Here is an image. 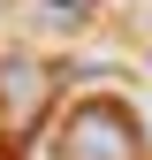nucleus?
Returning a JSON list of instances; mask_svg holds the SVG:
<instances>
[{
    "mask_svg": "<svg viewBox=\"0 0 152 160\" xmlns=\"http://www.w3.org/2000/svg\"><path fill=\"white\" fill-rule=\"evenodd\" d=\"M53 160H145V122L122 99H76L53 130Z\"/></svg>",
    "mask_w": 152,
    "mask_h": 160,
    "instance_id": "nucleus-1",
    "label": "nucleus"
},
{
    "mask_svg": "<svg viewBox=\"0 0 152 160\" xmlns=\"http://www.w3.org/2000/svg\"><path fill=\"white\" fill-rule=\"evenodd\" d=\"M46 92H53V76L38 69V61H23V53L0 61V114H8V122H38Z\"/></svg>",
    "mask_w": 152,
    "mask_h": 160,
    "instance_id": "nucleus-2",
    "label": "nucleus"
},
{
    "mask_svg": "<svg viewBox=\"0 0 152 160\" xmlns=\"http://www.w3.org/2000/svg\"><path fill=\"white\" fill-rule=\"evenodd\" d=\"M23 8L38 15V23H53V31H84L99 0H23Z\"/></svg>",
    "mask_w": 152,
    "mask_h": 160,
    "instance_id": "nucleus-3",
    "label": "nucleus"
}]
</instances>
